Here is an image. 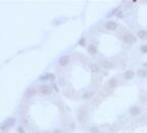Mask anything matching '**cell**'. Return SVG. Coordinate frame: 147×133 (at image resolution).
<instances>
[{
    "mask_svg": "<svg viewBox=\"0 0 147 133\" xmlns=\"http://www.w3.org/2000/svg\"><path fill=\"white\" fill-rule=\"evenodd\" d=\"M141 113V110H140L139 107H132L131 110H130V114L132 116H138Z\"/></svg>",
    "mask_w": 147,
    "mask_h": 133,
    "instance_id": "cell-6",
    "label": "cell"
},
{
    "mask_svg": "<svg viewBox=\"0 0 147 133\" xmlns=\"http://www.w3.org/2000/svg\"><path fill=\"white\" fill-rule=\"evenodd\" d=\"M69 61H70L69 56H67V55H63V56H61L60 59H59V60H58V64H60V66L64 67V66H66V64H69Z\"/></svg>",
    "mask_w": 147,
    "mask_h": 133,
    "instance_id": "cell-5",
    "label": "cell"
},
{
    "mask_svg": "<svg viewBox=\"0 0 147 133\" xmlns=\"http://www.w3.org/2000/svg\"><path fill=\"white\" fill-rule=\"evenodd\" d=\"M117 83H118L117 79H115V78H112V79H110L108 81V86L110 88H114V87L117 86Z\"/></svg>",
    "mask_w": 147,
    "mask_h": 133,
    "instance_id": "cell-10",
    "label": "cell"
},
{
    "mask_svg": "<svg viewBox=\"0 0 147 133\" xmlns=\"http://www.w3.org/2000/svg\"><path fill=\"white\" fill-rule=\"evenodd\" d=\"M90 70L93 72V73H97V72H99V67L96 64H90Z\"/></svg>",
    "mask_w": 147,
    "mask_h": 133,
    "instance_id": "cell-13",
    "label": "cell"
},
{
    "mask_svg": "<svg viewBox=\"0 0 147 133\" xmlns=\"http://www.w3.org/2000/svg\"><path fill=\"white\" fill-rule=\"evenodd\" d=\"M88 52L91 53V54H96V52H97L96 46H95V45H90L88 47Z\"/></svg>",
    "mask_w": 147,
    "mask_h": 133,
    "instance_id": "cell-11",
    "label": "cell"
},
{
    "mask_svg": "<svg viewBox=\"0 0 147 133\" xmlns=\"http://www.w3.org/2000/svg\"><path fill=\"white\" fill-rule=\"evenodd\" d=\"M19 133H24V131H23V129H22V128H20V127L19 128Z\"/></svg>",
    "mask_w": 147,
    "mask_h": 133,
    "instance_id": "cell-21",
    "label": "cell"
},
{
    "mask_svg": "<svg viewBox=\"0 0 147 133\" xmlns=\"http://www.w3.org/2000/svg\"><path fill=\"white\" fill-rule=\"evenodd\" d=\"M92 97V92H86L84 95H83V98L84 99H89V98Z\"/></svg>",
    "mask_w": 147,
    "mask_h": 133,
    "instance_id": "cell-15",
    "label": "cell"
},
{
    "mask_svg": "<svg viewBox=\"0 0 147 133\" xmlns=\"http://www.w3.org/2000/svg\"><path fill=\"white\" fill-rule=\"evenodd\" d=\"M124 41L126 43H134L136 42V40H137V38L133 35V34H127V35L124 36Z\"/></svg>",
    "mask_w": 147,
    "mask_h": 133,
    "instance_id": "cell-2",
    "label": "cell"
},
{
    "mask_svg": "<svg viewBox=\"0 0 147 133\" xmlns=\"http://www.w3.org/2000/svg\"><path fill=\"white\" fill-rule=\"evenodd\" d=\"M39 80L40 81H45V80H47V75H45V76H41L39 78Z\"/></svg>",
    "mask_w": 147,
    "mask_h": 133,
    "instance_id": "cell-19",
    "label": "cell"
},
{
    "mask_svg": "<svg viewBox=\"0 0 147 133\" xmlns=\"http://www.w3.org/2000/svg\"><path fill=\"white\" fill-rule=\"evenodd\" d=\"M47 79L52 81V80H54V79H55V76H54L53 74H47Z\"/></svg>",
    "mask_w": 147,
    "mask_h": 133,
    "instance_id": "cell-18",
    "label": "cell"
},
{
    "mask_svg": "<svg viewBox=\"0 0 147 133\" xmlns=\"http://www.w3.org/2000/svg\"><path fill=\"white\" fill-rule=\"evenodd\" d=\"M106 29L107 30H110V31H114L115 29L118 28V24L115 23V22H114V20H109V22H107L106 23Z\"/></svg>",
    "mask_w": 147,
    "mask_h": 133,
    "instance_id": "cell-3",
    "label": "cell"
},
{
    "mask_svg": "<svg viewBox=\"0 0 147 133\" xmlns=\"http://www.w3.org/2000/svg\"><path fill=\"white\" fill-rule=\"evenodd\" d=\"M37 133H41V132H37Z\"/></svg>",
    "mask_w": 147,
    "mask_h": 133,
    "instance_id": "cell-23",
    "label": "cell"
},
{
    "mask_svg": "<svg viewBox=\"0 0 147 133\" xmlns=\"http://www.w3.org/2000/svg\"><path fill=\"white\" fill-rule=\"evenodd\" d=\"M133 76H134V72H133L132 70H129L127 71L126 73L124 74V77H125V79H127V80H130V79H132Z\"/></svg>",
    "mask_w": 147,
    "mask_h": 133,
    "instance_id": "cell-9",
    "label": "cell"
},
{
    "mask_svg": "<svg viewBox=\"0 0 147 133\" xmlns=\"http://www.w3.org/2000/svg\"><path fill=\"white\" fill-rule=\"evenodd\" d=\"M146 66H147V64H146Z\"/></svg>",
    "mask_w": 147,
    "mask_h": 133,
    "instance_id": "cell-24",
    "label": "cell"
},
{
    "mask_svg": "<svg viewBox=\"0 0 147 133\" xmlns=\"http://www.w3.org/2000/svg\"><path fill=\"white\" fill-rule=\"evenodd\" d=\"M53 133H60V131H59V130H57V129H56V130H55V131H54Z\"/></svg>",
    "mask_w": 147,
    "mask_h": 133,
    "instance_id": "cell-22",
    "label": "cell"
},
{
    "mask_svg": "<svg viewBox=\"0 0 147 133\" xmlns=\"http://www.w3.org/2000/svg\"><path fill=\"white\" fill-rule=\"evenodd\" d=\"M40 90H41V93L44 94V95H49L51 93V91H52L51 90V87L48 86V85H43Z\"/></svg>",
    "mask_w": 147,
    "mask_h": 133,
    "instance_id": "cell-4",
    "label": "cell"
},
{
    "mask_svg": "<svg viewBox=\"0 0 147 133\" xmlns=\"http://www.w3.org/2000/svg\"><path fill=\"white\" fill-rule=\"evenodd\" d=\"M140 50H141L142 53H147V45L145 44V45H142L141 48H140Z\"/></svg>",
    "mask_w": 147,
    "mask_h": 133,
    "instance_id": "cell-17",
    "label": "cell"
},
{
    "mask_svg": "<svg viewBox=\"0 0 147 133\" xmlns=\"http://www.w3.org/2000/svg\"><path fill=\"white\" fill-rule=\"evenodd\" d=\"M13 124H14V119H13V118L7 119V120H6V121L1 125V130H5V129L11 127Z\"/></svg>",
    "mask_w": 147,
    "mask_h": 133,
    "instance_id": "cell-1",
    "label": "cell"
},
{
    "mask_svg": "<svg viewBox=\"0 0 147 133\" xmlns=\"http://www.w3.org/2000/svg\"><path fill=\"white\" fill-rule=\"evenodd\" d=\"M34 94H35V89L31 87V88H29V89H27L26 93H25V97L29 98V97L32 96V95H34Z\"/></svg>",
    "mask_w": 147,
    "mask_h": 133,
    "instance_id": "cell-7",
    "label": "cell"
},
{
    "mask_svg": "<svg viewBox=\"0 0 147 133\" xmlns=\"http://www.w3.org/2000/svg\"><path fill=\"white\" fill-rule=\"evenodd\" d=\"M138 75L140 77H146L147 76V70H144V69L139 70L138 71Z\"/></svg>",
    "mask_w": 147,
    "mask_h": 133,
    "instance_id": "cell-14",
    "label": "cell"
},
{
    "mask_svg": "<svg viewBox=\"0 0 147 133\" xmlns=\"http://www.w3.org/2000/svg\"><path fill=\"white\" fill-rule=\"evenodd\" d=\"M79 43H80L81 45H84V44H85V39H84V38H82V39L80 40V42H79Z\"/></svg>",
    "mask_w": 147,
    "mask_h": 133,
    "instance_id": "cell-20",
    "label": "cell"
},
{
    "mask_svg": "<svg viewBox=\"0 0 147 133\" xmlns=\"http://www.w3.org/2000/svg\"><path fill=\"white\" fill-rule=\"evenodd\" d=\"M103 67L105 68V69H112V67H114V64L111 63V61H108V60H106V61H103Z\"/></svg>",
    "mask_w": 147,
    "mask_h": 133,
    "instance_id": "cell-12",
    "label": "cell"
},
{
    "mask_svg": "<svg viewBox=\"0 0 147 133\" xmlns=\"http://www.w3.org/2000/svg\"><path fill=\"white\" fill-rule=\"evenodd\" d=\"M100 130H99V128L97 127H91L90 128V133H99Z\"/></svg>",
    "mask_w": 147,
    "mask_h": 133,
    "instance_id": "cell-16",
    "label": "cell"
},
{
    "mask_svg": "<svg viewBox=\"0 0 147 133\" xmlns=\"http://www.w3.org/2000/svg\"><path fill=\"white\" fill-rule=\"evenodd\" d=\"M138 37L140 39H147V31L146 30H140L138 32Z\"/></svg>",
    "mask_w": 147,
    "mask_h": 133,
    "instance_id": "cell-8",
    "label": "cell"
}]
</instances>
